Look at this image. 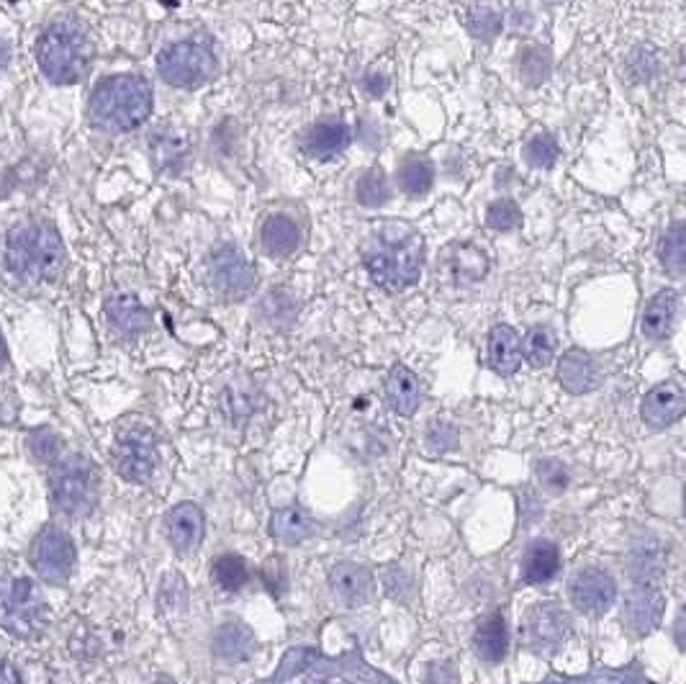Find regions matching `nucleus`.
I'll list each match as a JSON object with an SVG mask.
<instances>
[{
  "mask_svg": "<svg viewBox=\"0 0 686 684\" xmlns=\"http://www.w3.org/2000/svg\"><path fill=\"white\" fill-rule=\"evenodd\" d=\"M64 266L62 237L47 222L16 224L5 237V268L19 283H44Z\"/></svg>",
  "mask_w": 686,
  "mask_h": 684,
  "instance_id": "nucleus-1",
  "label": "nucleus"
},
{
  "mask_svg": "<svg viewBox=\"0 0 686 684\" xmlns=\"http://www.w3.org/2000/svg\"><path fill=\"white\" fill-rule=\"evenodd\" d=\"M87 114L106 132H131L152 114V89L140 75H114L96 85Z\"/></svg>",
  "mask_w": 686,
  "mask_h": 684,
  "instance_id": "nucleus-2",
  "label": "nucleus"
},
{
  "mask_svg": "<svg viewBox=\"0 0 686 684\" xmlns=\"http://www.w3.org/2000/svg\"><path fill=\"white\" fill-rule=\"evenodd\" d=\"M425 263V245L414 232L389 229L365 250V271L383 291H404L419 281Z\"/></svg>",
  "mask_w": 686,
  "mask_h": 684,
  "instance_id": "nucleus-3",
  "label": "nucleus"
},
{
  "mask_svg": "<svg viewBox=\"0 0 686 684\" xmlns=\"http://www.w3.org/2000/svg\"><path fill=\"white\" fill-rule=\"evenodd\" d=\"M93 45L85 28L75 21H55L36 42V64L42 75L55 85L78 83L91 68Z\"/></svg>",
  "mask_w": 686,
  "mask_h": 684,
  "instance_id": "nucleus-4",
  "label": "nucleus"
},
{
  "mask_svg": "<svg viewBox=\"0 0 686 684\" xmlns=\"http://www.w3.org/2000/svg\"><path fill=\"white\" fill-rule=\"evenodd\" d=\"M157 72L167 85L182 91L201 89L216 72V57L201 42H175L157 57Z\"/></svg>",
  "mask_w": 686,
  "mask_h": 684,
  "instance_id": "nucleus-5",
  "label": "nucleus"
},
{
  "mask_svg": "<svg viewBox=\"0 0 686 684\" xmlns=\"http://www.w3.org/2000/svg\"><path fill=\"white\" fill-rule=\"evenodd\" d=\"M52 502L62 515L80 518L96 505V474L83 458H68L52 474Z\"/></svg>",
  "mask_w": 686,
  "mask_h": 684,
  "instance_id": "nucleus-6",
  "label": "nucleus"
},
{
  "mask_svg": "<svg viewBox=\"0 0 686 684\" xmlns=\"http://www.w3.org/2000/svg\"><path fill=\"white\" fill-rule=\"evenodd\" d=\"M209 279L218 296H224L226 302H239V298L250 296L258 275L237 247L222 245L209 258Z\"/></svg>",
  "mask_w": 686,
  "mask_h": 684,
  "instance_id": "nucleus-7",
  "label": "nucleus"
},
{
  "mask_svg": "<svg viewBox=\"0 0 686 684\" xmlns=\"http://www.w3.org/2000/svg\"><path fill=\"white\" fill-rule=\"evenodd\" d=\"M116 471L127 479V482L144 484L155 474L157 465V443L155 435L144 427H131L116 440L114 450Z\"/></svg>",
  "mask_w": 686,
  "mask_h": 684,
  "instance_id": "nucleus-8",
  "label": "nucleus"
},
{
  "mask_svg": "<svg viewBox=\"0 0 686 684\" xmlns=\"http://www.w3.org/2000/svg\"><path fill=\"white\" fill-rule=\"evenodd\" d=\"M32 562L44 581L62 585L75 566V545L60 528H44L32 545Z\"/></svg>",
  "mask_w": 686,
  "mask_h": 684,
  "instance_id": "nucleus-9",
  "label": "nucleus"
},
{
  "mask_svg": "<svg viewBox=\"0 0 686 684\" xmlns=\"http://www.w3.org/2000/svg\"><path fill=\"white\" fill-rule=\"evenodd\" d=\"M42 597L32 579L11 577L0 581V621L9 628H32L39 621Z\"/></svg>",
  "mask_w": 686,
  "mask_h": 684,
  "instance_id": "nucleus-10",
  "label": "nucleus"
},
{
  "mask_svg": "<svg viewBox=\"0 0 686 684\" xmlns=\"http://www.w3.org/2000/svg\"><path fill=\"white\" fill-rule=\"evenodd\" d=\"M568 592H571L573 605L587 615H604L617 600L615 579L607 571L594 569V566L576 571Z\"/></svg>",
  "mask_w": 686,
  "mask_h": 684,
  "instance_id": "nucleus-11",
  "label": "nucleus"
},
{
  "mask_svg": "<svg viewBox=\"0 0 686 684\" xmlns=\"http://www.w3.org/2000/svg\"><path fill=\"white\" fill-rule=\"evenodd\" d=\"M330 589L345 608H363L374 600L376 579L365 566L342 562L330 569Z\"/></svg>",
  "mask_w": 686,
  "mask_h": 684,
  "instance_id": "nucleus-12",
  "label": "nucleus"
},
{
  "mask_svg": "<svg viewBox=\"0 0 686 684\" xmlns=\"http://www.w3.org/2000/svg\"><path fill=\"white\" fill-rule=\"evenodd\" d=\"M686 397L684 389L676 381H663L659 387L648 391L643 404H640V414L651 427H669L684 417Z\"/></svg>",
  "mask_w": 686,
  "mask_h": 684,
  "instance_id": "nucleus-13",
  "label": "nucleus"
},
{
  "mask_svg": "<svg viewBox=\"0 0 686 684\" xmlns=\"http://www.w3.org/2000/svg\"><path fill=\"white\" fill-rule=\"evenodd\" d=\"M568 630H571V621H568L566 610L553 602L537 605L528 617V638L540 651L556 649L558 644H564Z\"/></svg>",
  "mask_w": 686,
  "mask_h": 684,
  "instance_id": "nucleus-14",
  "label": "nucleus"
},
{
  "mask_svg": "<svg viewBox=\"0 0 686 684\" xmlns=\"http://www.w3.org/2000/svg\"><path fill=\"white\" fill-rule=\"evenodd\" d=\"M203 512L193 502H182V505L173 507L165 518V530L170 538L173 549L180 553L199 551L203 541Z\"/></svg>",
  "mask_w": 686,
  "mask_h": 684,
  "instance_id": "nucleus-15",
  "label": "nucleus"
},
{
  "mask_svg": "<svg viewBox=\"0 0 686 684\" xmlns=\"http://www.w3.org/2000/svg\"><path fill=\"white\" fill-rule=\"evenodd\" d=\"M422 381L406 366H393L386 376V402L401 417H412L422 404Z\"/></svg>",
  "mask_w": 686,
  "mask_h": 684,
  "instance_id": "nucleus-16",
  "label": "nucleus"
},
{
  "mask_svg": "<svg viewBox=\"0 0 686 684\" xmlns=\"http://www.w3.org/2000/svg\"><path fill=\"white\" fill-rule=\"evenodd\" d=\"M350 140H353V134H350V127L345 121L324 119L314 123L309 132H306L304 150L309 157L330 160L334 155H340L342 150H347Z\"/></svg>",
  "mask_w": 686,
  "mask_h": 684,
  "instance_id": "nucleus-17",
  "label": "nucleus"
},
{
  "mask_svg": "<svg viewBox=\"0 0 686 684\" xmlns=\"http://www.w3.org/2000/svg\"><path fill=\"white\" fill-rule=\"evenodd\" d=\"M488 366L499 376H512L522 366V340L512 327L496 325L488 332Z\"/></svg>",
  "mask_w": 686,
  "mask_h": 684,
  "instance_id": "nucleus-18",
  "label": "nucleus"
},
{
  "mask_svg": "<svg viewBox=\"0 0 686 684\" xmlns=\"http://www.w3.org/2000/svg\"><path fill=\"white\" fill-rule=\"evenodd\" d=\"M260 243L270 258H288L301 243L298 224L288 214H270L260 229Z\"/></svg>",
  "mask_w": 686,
  "mask_h": 684,
  "instance_id": "nucleus-19",
  "label": "nucleus"
},
{
  "mask_svg": "<svg viewBox=\"0 0 686 684\" xmlns=\"http://www.w3.org/2000/svg\"><path fill=\"white\" fill-rule=\"evenodd\" d=\"M678 309V296L676 291H659L651 302L646 304L643 319H640V330L648 340H663L671 334V327H674Z\"/></svg>",
  "mask_w": 686,
  "mask_h": 684,
  "instance_id": "nucleus-20",
  "label": "nucleus"
},
{
  "mask_svg": "<svg viewBox=\"0 0 686 684\" xmlns=\"http://www.w3.org/2000/svg\"><path fill=\"white\" fill-rule=\"evenodd\" d=\"M106 315H108V322H111L116 330L123 334H140L152 325L150 311L142 307L140 298H134L129 294H116L108 298Z\"/></svg>",
  "mask_w": 686,
  "mask_h": 684,
  "instance_id": "nucleus-21",
  "label": "nucleus"
},
{
  "mask_svg": "<svg viewBox=\"0 0 686 684\" xmlns=\"http://www.w3.org/2000/svg\"><path fill=\"white\" fill-rule=\"evenodd\" d=\"M558 381L560 387L571 394H583L596 387V366L589 353L568 351L558 363Z\"/></svg>",
  "mask_w": 686,
  "mask_h": 684,
  "instance_id": "nucleus-22",
  "label": "nucleus"
},
{
  "mask_svg": "<svg viewBox=\"0 0 686 684\" xmlns=\"http://www.w3.org/2000/svg\"><path fill=\"white\" fill-rule=\"evenodd\" d=\"M560 569V553L558 545L551 541H537L528 549L524 556V581L528 585H545L556 577Z\"/></svg>",
  "mask_w": 686,
  "mask_h": 684,
  "instance_id": "nucleus-23",
  "label": "nucleus"
},
{
  "mask_svg": "<svg viewBox=\"0 0 686 684\" xmlns=\"http://www.w3.org/2000/svg\"><path fill=\"white\" fill-rule=\"evenodd\" d=\"M311 533H314V522L309 515L298 507L279 509V512L273 515V520H270V535L286 545L304 543Z\"/></svg>",
  "mask_w": 686,
  "mask_h": 684,
  "instance_id": "nucleus-24",
  "label": "nucleus"
},
{
  "mask_svg": "<svg viewBox=\"0 0 686 684\" xmlns=\"http://www.w3.org/2000/svg\"><path fill=\"white\" fill-rule=\"evenodd\" d=\"M486 268H488V260L478 247H473L469 243H458L448 250V271L452 273V279L456 281L471 283V281L484 279Z\"/></svg>",
  "mask_w": 686,
  "mask_h": 684,
  "instance_id": "nucleus-25",
  "label": "nucleus"
},
{
  "mask_svg": "<svg viewBox=\"0 0 686 684\" xmlns=\"http://www.w3.org/2000/svg\"><path fill=\"white\" fill-rule=\"evenodd\" d=\"M150 155L155 165L165 173H178L188 157V144L173 129H159L150 140Z\"/></svg>",
  "mask_w": 686,
  "mask_h": 684,
  "instance_id": "nucleus-26",
  "label": "nucleus"
},
{
  "mask_svg": "<svg viewBox=\"0 0 686 684\" xmlns=\"http://www.w3.org/2000/svg\"><path fill=\"white\" fill-rule=\"evenodd\" d=\"M397 180H399L401 191H404L406 196H412V199H417V196H425L429 188H433V184H435V167H433V163H429L427 157L406 155L399 163Z\"/></svg>",
  "mask_w": 686,
  "mask_h": 684,
  "instance_id": "nucleus-27",
  "label": "nucleus"
},
{
  "mask_svg": "<svg viewBox=\"0 0 686 684\" xmlns=\"http://www.w3.org/2000/svg\"><path fill=\"white\" fill-rule=\"evenodd\" d=\"M509 649V633L507 623L501 615H488L476 630V651L481 659L486 661H501L507 657Z\"/></svg>",
  "mask_w": 686,
  "mask_h": 684,
  "instance_id": "nucleus-28",
  "label": "nucleus"
},
{
  "mask_svg": "<svg viewBox=\"0 0 686 684\" xmlns=\"http://www.w3.org/2000/svg\"><path fill=\"white\" fill-rule=\"evenodd\" d=\"M255 649H258V640L245 625L229 623L216 633V653L226 661H247L252 659Z\"/></svg>",
  "mask_w": 686,
  "mask_h": 684,
  "instance_id": "nucleus-29",
  "label": "nucleus"
},
{
  "mask_svg": "<svg viewBox=\"0 0 686 684\" xmlns=\"http://www.w3.org/2000/svg\"><path fill=\"white\" fill-rule=\"evenodd\" d=\"M661 263L671 275H682L686 268V227L684 222H674L661 237Z\"/></svg>",
  "mask_w": 686,
  "mask_h": 684,
  "instance_id": "nucleus-30",
  "label": "nucleus"
},
{
  "mask_svg": "<svg viewBox=\"0 0 686 684\" xmlns=\"http://www.w3.org/2000/svg\"><path fill=\"white\" fill-rule=\"evenodd\" d=\"M355 196H357V201L368 209H378V207H383V203H389L391 188H389V180H386L383 176V170H378V167L365 170L355 184Z\"/></svg>",
  "mask_w": 686,
  "mask_h": 684,
  "instance_id": "nucleus-31",
  "label": "nucleus"
},
{
  "mask_svg": "<svg viewBox=\"0 0 686 684\" xmlns=\"http://www.w3.org/2000/svg\"><path fill=\"white\" fill-rule=\"evenodd\" d=\"M247 564L243 562L239 556H222L214 562V569H211V579L216 581L218 589H224V592H237V589H243L247 585Z\"/></svg>",
  "mask_w": 686,
  "mask_h": 684,
  "instance_id": "nucleus-32",
  "label": "nucleus"
},
{
  "mask_svg": "<svg viewBox=\"0 0 686 684\" xmlns=\"http://www.w3.org/2000/svg\"><path fill=\"white\" fill-rule=\"evenodd\" d=\"M553 355H556V334L547 327H532L524 338V358L530 361V366L545 368Z\"/></svg>",
  "mask_w": 686,
  "mask_h": 684,
  "instance_id": "nucleus-33",
  "label": "nucleus"
},
{
  "mask_svg": "<svg viewBox=\"0 0 686 684\" xmlns=\"http://www.w3.org/2000/svg\"><path fill=\"white\" fill-rule=\"evenodd\" d=\"M553 60L543 47H524L520 52V75L528 85H543L551 78Z\"/></svg>",
  "mask_w": 686,
  "mask_h": 684,
  "instance_id": "nucleus-34",
  "label": "nucleus"
},
{
  "mask_svg": "<svg viewBox=\"0 0 686 684\" xmlns=\"http://www.w3.org/2000/svg\"><path fill=\"white\" fill-rule=\"evenodd\" d=\"M661 615V600L659 594H651L648 589H643L638 597H632V602L627 605V621H630L632 628H638L640 633L651 630L655 621Z\"/></svg>",
  "mask_w": 686,
  "mask_h": 684,
  "instance_id": "nucleus-35",
  "label": "nucleus"
},
{
  "mask_svg": "<svg viewBox=\"0 0 686 684\" xmlns=\"http://www.w3.org/2000/svg\"><path fill=\"white\" fill-rule=\"evenodd\" d=\"M465 24H469V32L476 36L478 42H494L496 36H499L501 26H505V21H501L496 11L486 9V5H476V9H471L469 16H465Z\"/></svg>",
  "mask_w": 686,
  "mask_h": 684,
  "instance_id": "nucleus-36",
  "label": "nucleus"
},
{
  "mask_svg": "<svg viewBox=\"0 0 686 684\" xmlns=\"http://www.w3.org/2000/svg\"><path fill=\"white\" fill-rule=\"evenodd\" d=\"M486 224L496 232H512L522 224V211L512 199H499L488 207Z\"/></svg>",
  "mask_w": 686,
  "mask_h": 684,
  "instance_id": "nucleus-37",
  "label": "nucleus"
},
{
  "mask_svg": "<svg viewBox=\"0 0 686 684\" xmlns=\"http://www.w3.org/2000/svg\"><path fill=\"white\" fill-rule=\"evenodd\" d=\"M560 155L558 142L553 134H535L524 148V157L532 167H551Z\"/></svg>",
  "mask_w": 686,
  "mask_h": 684,
  "instance_id": "nucleus-38",
  "label": "nucleus"
},
{
  "mask_svg": "<svg viewBox=\"0 0 686 684\" xmlns=\"http://www.w3.org/2000/svg\"><path fill=\"white\" fill-rule=\"evenodd\" d=\"M627 70L635 80H651L659 72V57L651 47H638L627 60Z\"/></svg>",
  "mask_w": 686,
  "mask_h": 684,
  "instance_id": "nucleus-39",
  "label": "nucleus"
},
{
  "mask_svg": "<svg viewBox=\"0 0 686 684\" xmlns=\"http://www.w3.org/2000/svg\"><path fill=\"white\" fill-rule=\"evenodd\" d=\"M262 577H265V585L273 594H283L286 589V566H283L281 556H270L265 569H262Z\"/></svg>",
  "mask_w": 686,
  "mask_h": 684,
  "instance_id": "nucleus-40",
  "label": "nucleus"
},
{
  "mask_svg": "<svg viewBox=\"0 0 686 684\" xmlns=\"http://www.w3.org/2000/svg\"><path fill=\"white\" fill-rule=\"evenodd\" d=\"M540 482H545L547 486H566V469L560 463H556V461H545V463H540Z\"/></svg>",
  "mask_w": 686,
  "mask_h": 684,
  "instance_id": "nucleus-41",
  "label": "nucleus"
},
{
  "mask_svg": "<svg viewBox=\"0 0 686 684\" xmlns=\"http://www.w3.org/2000/svg\"><path fill=\"white\" fill-rule=\"evenodd\" d=\"M0 684H24L21 682V674L16 672V667L3 657H0Z\"/></svg>",
  "mask_w": 686,
  "mask_h": 684,
  "instance_id": "nucleus-42",
  "label": "nucleus"
},
{
  "mask_svg": "<svg viewBox=\"0 0 686 684\" xmlns=\"http://www.w3.org/2000/svg\"><path fill=\"white\" fill-rule=\"evenodd\" d=\"M5 62H9V47L0 45V70L5 68Z\"/></svg>",
  "mask_w": 686,
  "mask_h": 684,
  "instance_id": "nucleus-43",
  "label": "nucleus"
},
{
  "mask_svg": "<svg viewBox=\"0 0 686 684\" xmlns=\"http://www.w3.org/2000/svg\"><path fill=\"white\" fill-rule=\"evenodd\" d=\"M155 684H175V682L170 680V676H159V680H157Z\"/></svg>",
  "mask_w": 686,
  "mask_h": 684,
  "instance_id": "nucleus-44",
  "label": "nucleus"
}]
</instances>
